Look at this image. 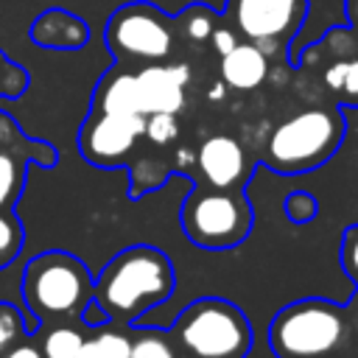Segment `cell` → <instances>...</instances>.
<instances>
[{
    "instance_id": "obj_30",
    "label": "cell",
    "mask_w": 358,
    "mask_h": 358,
    "mask_svg": "<svg viewBox=\"0 0 358 358\" xmlns=\"http://www.w3.org/2000/svg\"><path fill=\"white\" fill-rule=\"evenodd\" d=\"M78 358H106L101 350H98V344L92 341V336L84 341V347H81V352H78Z\"/></svg>"
},
{
    "instance_id": "obj_4",
    "label": "cell",
    "mask_w": 358,
    "mask_h": 358,
    "mask_svg": "<svg viewBox=\"0 0 358 358\" xmlns=\"http://www.w3.org/2000/svg\"><path fill=\"white\" fill-rule=\"evenodd\" d=\"M347 109H302L277 123L266 140L263 165L274 173H305L322 168L344 143Z\"/></svg>"
},
{
    "instance_id": "obj_11",
    "label": "cell",
    "mask_w": 358,
    "mask_h": 358,
    "mask_svg": "<svg viewBox=\"0 0 358 358\" xmlns=\"http://www.w3.org/2000/svg\"><path fill=\"white\" fill-rule=\"evenodd\" d=\"M196 165L204 185L218 190H243L246 182V151L229 134L207 137L196 151Z\"/></svg>"
},
{
    "instance_id": "obj_28",
    "label": "cell",
    "mask_w": 358,
    "mask_h": 358,
    "mask_svg": "<svg viewBox=\"0 0 358 358\" xmlns=\"http://www.w3.org/2000/svg\"><path fill=\"white\" fill-rule=\"evenodd\" d=\"M210 42H213L215 53H218V56H224V53H229V50L238 45V31H235V28H229V25H224V28H213Z\"/></svg>"
},
{
    "instance_id": "obj_12",
    "label": "cell",
    "mask_w": 358,
    "mask_h": 358,
    "mask_svg": "<svg viewBox=\"0 0 358 358\" xmlns=\"http://www.w3.org/2000/svg\"><path fill=\"white\" fill-rule=\"evenodd\" d=\"M134 73H137L143 115H154V112H173L176 115L185 106V87L190 81L187 64L151 62Z\"/></svg>"
},
{
    "instance_id": "obj_26",
    "label": "cell",
    "mask_w": 358,
    "mask_h": 358,
    "mask_svg": "<svg viewBox=\"0 0 358 358\" xmlns=\"http://www.w3.org/2000/svg\"><path fill=\"white\" fill-rule=\"evenodd\" d=\"M338 263H341L344 274L350 277V282L358 288V224L344 229L341 246H338Z\"/></svg>"
},
{
    "instance_id": "obj_18",
    "label": "cell",
    "mask_w": 358,
    "mask_h": 358,
    "mask_svg": "<svg viewBox=\"0 0 358 358\" xmlns=\"http://www.w3.org/2000/svg\"><path fill=\"white\" fill-rule=\"evenodd\" d=\"M87 336L70 324H53L42 338V355L45 358H78Z\"/></svg>"
},
{
    "instance_id": "obj_15",
    "label": "cell",
    "mask_w": 358,
    "mask_h": 358,
    "mask_svg": "<svg viewBox=\"0 0 358 358\" xmlns=\"http://www.w3.org/2000/svg\"><path fill=\"white\" fill-rule=\"evenodd\" d=\"M268 76V53L255 42H238L229 53L221 56V84L238 92L257 90Z\"/></svg>"
},
{
    "instance_id": "obj_2",
    "label": "cell",
    "mask_w": 358,
    "mask_h": 358,
    "mask_svg": "<svg viewBox=\"0 0 358 358\" xmlns=\"http://www.w3.org/2000/svg\"><path fill=\"white\" fill-rule=\"evenodd\" d=\"M95 277L81 257L64 249H45L28 255L20 266V299L31 319L56 324L81 316V308L92 299Z\"/></svg>"
},
{
    "instance_id": "obj_5",
    "label": "cell",
    "mask_w": 358,
    "mask_h": 358,
    "mask_svg": "<svg viewBox=\"0 0 358 358\" xmlns=\"http://www.w3.org/2000/svg\"><path fill=\"white\" fill-rule=\"evenodd\" d=\"M347 338L344 308L330 299H299L274 313L268 350L274 358H327Z\"/></svg>"
},
{
    "instance_id": "obj_24",
    "label": "cell",
    "mask_w": 358,
    "mask_h": 358,
    "mask_svg": "<svg viewBox=\"0 0 358 358\" xmlns=\"http://www.w3.org/2000/svg\"><path fill=\"white\" fill-rule=\"evenodd\" d=\"M92 341L98 344V350L106 358H131V333H126V330H115V327L103 324L95 330Z\"/></svg>"
},
{
    "instance_id": "obj_27",
    "label": "cell",
    "mask_w": 358,
    "mask_h": 358,
    "mask_svg": "<svg viewBox=\"0 0 358 358\" xmlns=\"http://www.w3.org/2000/svg\"><path fill=\"white\" fill-rule=\"evenodd\" d=\"M78 319H81V324L90 327V330H98V327L109 324V313L103 310V305H101L95 296L81 308V316H78Z\"/></svg>"
},
{
    "instance_id": "obj_20",
    "label": "cell",
    "mask_w": 358,
    "mask_h": 358,
    "mask_svg": "<svg viewBox=\"0 0 358 358\" xmlns=\"http://www.w3.org/2000/svg\"><path fill=\"white\" fill-rule=\"evenodd\" d=\"M25 246V227L17 210H0V268L11 266Z\"/></svg>"
},
{
    "instance_id": "obj_6",
    "label": "cell",
    "mask_w": 358,
    "mask_h": 358,
    "mask_svg": "<svg viewBox=\"0 0 358 358\" xmlns=\"http://www.w3.org/2000/svg\"><path fill=\"white\" fill-rule=\"evenodd\" d=\"M182 232L190 243L221 252L235 249L252 229V207L243 190H218L210 185H193L179 210Z\"/></svg>"
},
{
    "instance_id": "obj_1",
    "label": "cell",
    "mask_w": 358,
    "mask_h": 358,
    "mask_svg": "<svg viewBox=\"0 0 358 358\" xmlns=\"http://www.w3.org/2000/svg\"><path fill=\"white\" fill-rule=\"evenodd\" d=\"M176 288L171 257L148 243L126 246L95 274L92 296L109 313V322L134 324L143 313L165 305Z\"/></svg>"
},
{
    "instance_id": "obj_21",
    "label": "cell",
    "mask_w": 358,
    "mask_h": 358,
    "mask_svg": "<svg viewBox=\"0 0 358 358\" xmlns=\"http://www.w3.org/2000/svg\"><path fill=\"white\" fill-rule=\"evenodd\" d=\"M176 22H179V28L185 31L187 39L204 42V39H210V34H213V28H215V14H213L210 6L193 3V6L182 8V14L176 17Z\"/></svg>"
},
{
    "instance_id": "obj_16",
    "label": "cell",
    "mask_w": 358,
    "mask_h": 358,
    "mask_svg": "<svg viewBox=\"0 0 358 358\" xmlns=\"http://www.w3.org/2000/svg\"><path fill=\"white\" fill-rule=\"evenodd\" d=\"M322 81L344 109L358 106V45L344 48L338 59L324 67Z\"/></svg>"
},
{
    "instance_id": "obj_14",
    "label": "cell",
    "mask_w": 358,
    "mask_h": 358,
    "mask_svg": "<svg viewBox=\"0 0 358 358\" xmlns=\"http://www.w3.org/2000/svg\"><path fill=\"white\" fill-rule=\"evenodd\" d=\"M90 109L112 112V115H143L140 90H137V73L134 70H123L120 64L109 67L98 78V84L92 90Z\"/></svg>"
},
{
    "instance_id": "obj_9",
    "label": "cell",
    "mask_w": 358,
    "mask_h": 358,
    "mask_svg": "<svg viewBox=\"0 0 358 358\" xmlns=\"http://www.w3.org/2000/svg\"><path fill=\"white\" fill-rule=\"evenodd\" d=\"M56 159L59 154L48 140L25 134L14 115L0 106V210L17 207L31 165L53 168Z\"/></svg>"
},
{
    "instance_id": "obj_3",
    "label": "cell",
    "mask_w": 358,
    "mask_h": 358,
    "mask_svg": "<svg viewBox=\"0 0 358 358\" xmlns=\"http://www.w3.org/2000/svg\"><path fill=\"white\" fill-rule=\"evenodd\" d=\"M165 330L187 358H246L255 344L246 313L221 296L193 299Z\"/></svg>"
},
{
    "instance_id": "obj_19",
    "label": "cell",
    "mask_w": 358,
    "mask_h": 358,
    "mask_svg": "<svg viewBox=\"0 0 358 358\" xmlns=\"http://www.w3.org/2000/svg\"><path fill=\"white\" fill-rule=\"evenodd\" d=\"M131 358H176L165 327H134Z\"/></svg>"
},
{
    "instance_id": "obj_29",
    "label": "cell",
    "mask_w": 358,
    "mask_h": 358,
    "mask_svg": "<svg viewBox=\"0 0 358 358\" xmlns=\"http://www.w3.org/2000/svg\"><path fill=\"white\" fill-rule=\"evenodd\" d=\"M0 358H45L42 355V350L36 347V344H28V341H20L17 347H11L6 355H0Z\"/></svg>"
},
{
    "instance_id": "obj_31",
    "label": "cell",
    "mask_w": 358,
    "mask_h": 358,
    "mask_svg": "<svg viewBox=\"0 0 358 358\" xmlns=\"http://www.w3.org/2000/svg\"><path fill=\"white\" fill-rule=\"evenodd\" d=\"M355 336H358V313H355Z\"/></svg>"
},
{
    "instance_id": "obj_10",
    "label": "cell",
    "mask_w": 358,
    "mask_h": 358,
    "mask_svg": "<svg viewBox=\"0 0 358 358\" xmlns=\"http://www.w3.org/2000/svg\"><path fill=\"white\" fill-rule=\"evenodd\" d=\"M143 134L145 115H112L90 109L78 129V151L95 168H120L129 162Z\"/></svg>"
},
{
    "instance_id": "obj_8",
    "label": "cell",
    "mask_w": 358,
    "mask_h": 358,
    "mask_svg": "<svg viewBox=\"0 0 358 358\" xmlns=\"http://www.w3.org/2000/svg\"><path fill=\"white\" fill-rule=\"evenodd\" d=\"M224 14L241 36L271 56L296 36L308 14V0H227Z\"/></svg>"
},
{
    "instance_id": "obj_7",
    "label": "cell",
    "mask_w": 358,
    "mask_h": 358,
    "mask_svg": "<svg viewBox=\"0 0 358 358\" xmlns=\"http://www.w3.org/2000/svg\"><path fill=\"white\" fill-rule=\"evenodd\" d=\"M103 42L117 62H165L173 53L176 36L171 17L148 3L134 0L112 11L103 28Z\"/></svg>"
},
{
    "instance_id": "obj_13",
    "label": "cell",
    "mask_w": 358,
    "mask_h": 358,
    "mask_svg": "<svg viewBox=\"0 0 358 358\" xmlns=\"http://www.w3.org/2000/svg\"><path fill=\"white\" fill-rule=\"evenodd\" d=\"M28 36L34 45L48 50H81L90 42V25L67 8H48L31 22Z\"/></svg>"
},
{
    "instance_id": "obj_23",
    "label": "cell",
    "mask_w": 358,
    "mask_h": 358,
    "mask_svg": "<svg viewBox=\"0 0 358 358\" xmlns=\"http://www.w3.org/2000/svg\"><path fill=\"white\" fill-rule=\"evenodd\" d=\"M282 210L285 215L294 221V224H310L316 215H319V204H316V196L305 187H296L291 190L285 199H282Z\"/></svg>"
},
{
    "instance_id": "obj_17",
    "label": "cell",
    "mask_w": 358,
    "mask_h": 358,
    "mask_svg": "<svg viewBox=\"0 0 358 358\" xmlns=\"http://www.w3.org/2000/svg\"><path fill=\"white\" fill-rule=\"evenodd\" d=\"M36 330H39V322L31 319L28 310L0 299V355H6L11 347L25 341V336H34Z\"/></svg>"
},
{
    "instance_id": "obj_25",
    "label": "cell",
    "mask_w": 358,
    "mask_h": 358,
    "mask_svg": "<svg viewBox=\"0 0 358 358\" xmlns=\"http://www.w3.org/2000/svg\"><path fill=\"white\" fill-rule=\"evenodd\" d=\"M154 145H168L179 137V120L173 112H154V115H145V134Z\"/></svg>"
},
{
    "instance_id": "obj_22",
    "label": "cell",
    "mask_w": 358,
    "mask_h": 358,
    "mask_svg": "<svg viewBox=\"0 0 358 358\" xmlns=\"http://www.w3.org/2000/svg\"><path fill=\"white\" fill-rule=\"evenodd\" d=\"M28 70L17 62H11L3 50H0V101H11V98H20L25 90H28Z\"/></svg>"
}]
</instances>
